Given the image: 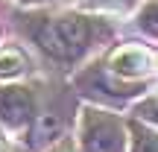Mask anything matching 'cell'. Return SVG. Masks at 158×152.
<instances>
[{"label": "cell", "mask_w": 158, "mask_h": 152, "mask_svg": "<svg viewBox=\"0 0 158 152\" xmlns=\"http://www.w3.org/2000/svg\"><path fill=\"white\" fill-rule=\"evenodd\" d=\"M91 38V23L76 15H62V18H44L35 27V41L47 53L59 59H73L88 47Z\"/></svg>", "instance_id": "6da1fadb"}, {"label": "cell", "mask_w": 158, "mask_h": 152, "mask_svg": "<svg viewBox=\"0 0 158 152\" xmlns=\"http://www.w3.org/2000/svg\"><path fill=\"white\" fill-rule=\"evenodd\" d=\"M82 141L88 152H120L123 149V135H120V123L106 114H85L82 126Z\"/></svg>", "instance_id": "7a4b0ae2"}, {"label": "cell", "mask_w": 158, "mask_h": 152, "mask_svg": "<svg viewBox=\"0 0 158 152\" xmlns=\"http://www.w3.org/2000/svg\"><path fill=\"white\" fill-rule=\"evenodd\" d=\"M32 97L23 88H0V120L9 126H21L29 117Z\"/></svg>", "instance_id": "3957f363"}, {"label": "cell", "mask_w": 158, "mask_h": 152, "mask_svg": "<svg viewBox=\"0 0 158 152\" xmlns=\"http://www.w3.org/2000/svg\"><path fill=\"white\" fill-rule=\"evenodd\" d=\"M149 68V56L141 50V47H120L117 53L111 56V70L120 76H135V73H143Z\"/></svg>", "instance_id": "277c9868"}, {"label": "cell", "mask_w": 158, "mask_h": 152, "mask_svg": "<svg viewBox=\"0 0 158 152\" xmlns=\"http://www.w3.org/2000/svg\"><path fill=\"white\" fill-rule=\"evenodd\" d=\"M23 68H27V59L18 50H12V47L0 50V76H15V73H21Z\"/></svg>", "instance_id": "5b68a950"}, {"label": "cell", "mask_w": 158, "mask_h": 152, "mask_svg": "<svg viewBox=\"0 0 158 152\" xmlns=\"http://www.w3.org/2000/svg\"><path fill=\"white\" fill-rule=\"evenodd\" d=\"M59 126H62V117H59V114H41V117H38V123H35L32 138H35V141L53 138V135L59 132Z\"/></svg>", "instance_id": "8992f818"}, {"label": "cell", "mask_w": 158, "mask_h": 152, "mask_svg": "<svg viewBox=\"0 0 158 152\" xmlns=\"http://www.w3.org/2000/svg\"><path fill=\"white\" fill-rule=\"evenodd\" d=\"M135 152H158V135L147 129H135Z\"/></svg>", "instance_id": "52a82bcc"}, {"label": "cell", "mask_w": 158, "mask_h": 152, "mask_svg": "<svg viewBox=\"0 0 158 152\" xmlns=\"http://www.w3.org/2000/svg\"><path fill=\"white\" fill-rule=\"evenodd\" d=\"M141 23H143V29H147V32L158 35V0H155V3H149L147 9H143V15H141Z\"/></svg>", "instance_id": "ba28073f"}, {"label": "cell", "mask_w": 158, "mask_h": 152, "mask_svg": "<svg viewBox=\"0 0 158 152\" xmlns=\"http://www.w3.org/2000/svg\"><path fill=\"white\" fill-rule=\"evenodd\" d=\"M138 114H143V117H149V120H158V97L149 100V102H143V105L138 108Z\"/></svg>", "instance_id": "9c48e42d"}]
</instances>
